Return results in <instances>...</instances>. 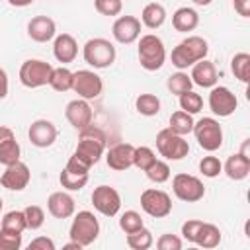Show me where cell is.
Here are the masks:
<instances>
[{
  "instance_id": "cell-7",
  "label": "cell",
  "mask_w": 250,
  "mask_h": 250,
  "mask_svg": "<svg viewBox=\"0 0 250 250\" xmlns=\"http://www.w3.org/2000/svg\"><path fill=\"white\" fill-rule=\"evenodd\" d=\"M53 64L41 59H27L20 66V82L25 88H41L49 84L53 74Z\"/></svg>"
},
{
  "instance_id": "cell-20",
  "label": "cell",
  "mask_w": 250,
  "mask_h": 250,
  "mask_svg": "<svg viewBox=\"0 0 250 250\" xmlns=\"http://www.w3.org/2000/svg\"><path fill=\"white\" fill-rule=\"evenodd\" d=\"M74 209H76V203L72 195L66 191H53L47 199V211L55 219H68L74 215Z\"/></svg>"
},
{
  "instance_id": "cell-50",
  "label": "cell",
  "mask_w": 250,
  "mask_h": 250,
  "mask_svg": "<svg viewBox=\"0 0 250 250\" xmlns=\"http://www.w3.org/2000/svg\"><path fill=\"white\" fill-rule=\"evenodd\" d=\"M10 137H16L14 131H12L10 127H6V125H0V143H4V141L10 139Z\"/></svg>"
},
{
  "instance_id": "cell-9",
  "label": "cell",
  "mask_w": 250,
  "mask_h": 250,
  "mask_svg": "<svg viewBox=\"0 0 250 250\" xmlns=\"http://www.w3.org/2000/svg\"><path fill=\"white\" fill-rule=\"evenodd\" d=\"M172 191L174 195L180 199V201H186V203H195L199 199H203L205 195V186L203 182L197 178V176H191V174H176L172 178Z\"/></svg>"
},
{
  "instance_id": "cell-41",
  "label": "cell",
  "mask_w": 250,
  "mask_h": 250,
  "mask_svg": "<svg viewBox=\"0 0 250 250\" xmlns=\"http://www.w3.org/2000/svg\"><path fill=\"white\" fill-rule=\"evenodd\" d=\"M199 172L205 178H217L223 172V162L217 156H203L199 160Z\"/></svg>"
},
{
  "instance_id": "cell-46",
  "label": "cell",
  "mask_w": 250,
  "mask_h": 250,
  "mask_svg": "<svg viewBox=\"0 0 250 250\" xmlns=\"http://www.w3.org/2000/svg\"><path fill=\"white\" fill-rule=\"evenodd\" d=\"M23 250H57L53 238L49 236H35Z\"/></svg>"
},
{
  "instance_id": "cell-1",
  "label": "cell",
  "mask_w": 250,
  "mask_h": 250,
  "mask_svg": "<svg viewBox=\"0 0 250 250\" xmlns=\"http://www.w3.org/2000/svg\"><path fill=\"white\" fill-rule=\"evenodd\" d=\"M207 53H209L207 41H205L203 37H199V35H189V37H186L184 41H180V43L172 49L170 59H172V64H174L178 70L184 72L186 68L193 66L195 62L205 61Z\"/></svg>"
},
{
  "instance_id": "cell-51",
  "label": "cell",
  "mask_w": 250,
  "mask_h": 250,
  "mask_svg": "<svg viewBox=\"0 0 250 250\" xmlns=\"http://www.w3.org/2000/svg\"><path fill=\"white\" fill-rule=\"evenodd\" d=\"M61 250H84V246H80V244H76V242H72V240H70V242H66Z\"/></svg>"
},
{
  "instance_id": "cell-18",
  "label": "cell",
  "mask_w": 250,
  "mask_h": 250,
  "mask_svg": "<svg viewBox=\"0 0 250 250\" xmlns=\"http://www.w3.org/2000/svg\"><path fill=\"white\" fill-rule=\"evenodd\" d=\"M27 35L35 43H47L57 37V25L55 20L49 16H35L27 23Z\"/></svg>"
},
{
  "instance_id": "cell-3",
  "label": "cell",
  "mask_w": 250,
  "mask_h": 250,
  "mask_svg": "<svg viewBox=\"0 0 250 250\" xmlns=\"http://www.w3.org/2000/svg\"><path fill=\"white\" fill-rule=\"evenodd\" d=\"M137 55H139V62L145 70H158L162 68L164 61H166V49H164V43L158 35L154 33H146V35H141L139 39V49H137Z\"/></svg>"
},
{
  "instance_id": "cell-29",
  "label": "cell",
  "mask_w": 250,
  "mask_h": 250,
  "mask_svg": "<svg viewBox=\"0 0 250 250\" xmlns=\"http://www.w3.org/2000/svg\"><path fill=\"white\" fill-rule=\"evenodd\" d=\"M72 78H74L72 70H68L66 66H59V68H53L49 86L57 92H68L72 90Z\"/></svg>"
},
{
  "instance_id": "cell-2",
  "label": "cell",
  "mask_w": 250,
  "mask_h": 250,
  "mask_svg": "<svg viewBox=\"0 0 250 250\" xmlns=\"http://www.w3.org/2000/svg\"><path fill=\"white\" fill-rule=\"evenodd\" d=\"M104 150H105V135L98 127L90 125L84 131H80V139L72 154L80 162H84L88 168H92L94 164L100 162V158L104 156Z\"/></svg>"
},
{
  "instance_id": "cell-14",
  "label": "cell",
  "mask_w": 250,
  "mask_h": 250,
  "mask_svg": "<svg viewBox=\"0 0 250 250\" xmlns=\"http://www.w3.org/2000/svg\"><path fill=\"white\" fill-rule=\"evenodd\" d=\"M111 35L121 45H131L141 37V20L135 16H119L111 25Z\"/></svg>"
},
{
  "instance_id": "cell-32",
  "label": "cell",
  "mask_w": 250,
  "mask_h": 250,
  "mask_svg": "<svg viewBox=\"0 0 250 250\" xmlns=\"http://www.w3.org/2000/svg\"><path fill=\"white\" fill-rule=\"evenodd\" d=\"M166 88H168L174 96L180 98L182 94H186V92L191 90V78H189L188 72L178 70V72H174V74L168 76V80H166Z\"/></svg>"
},
{
  "instance_id": "cell-25",
  "label": "cell",
  "mask_w": 250,
  "mask_h": 250,
  "mask_svg": "<svg viewBox=\"0 0 250 250\" xmlns=\"http://www.w3.org/2000/svg\"><path fill=\"white\" fill-rule=\"evenodd\" d=\"M193 244H197V248L201 250H211V248H217L221 244V230L217 225L213 223H203L195 234V240Z\"/></svg>"
},
{
  "instance_id": "cell-6",
  "label": "cell",
  "mask_w": 250,
  "mask_h": 250,
  "mask_svg": "<svg viewBox=\"0 0 250 250\" xmlns=\"http://www.w3.org/2000/svg\"><path fill=\"white\" fill-rule=\"evenodd\" d=\"M191 133L195 135L197 145L207 152H215L223 145V127L215 117H201L193 123Z\"/></svg>"
},
{
  "instance_id": "cell-34",
  "label": "cell",
  "mask_w": 250,
  "mask_h": 250,
  "mask_svg": "<svg viewBox=\"0 0 250 250\" xmlns=\"http://www.w3.org/2000/svg\"><path fill=\"white\" fill-rule=\"evenodd\" d=\"M152 242H154L152 232L148 229H145V227L141 230H137V232L127 234V246L131 250H148L152 246Z\"/></svg>"
},
{
  "instance_id": "cell-47",
  "label": "cell",
  "mask_w": 250,
  "mask_h": 250,
  "mask_svg": "<svg viewBox=\"0 0 250 250\" xmlns=\"http://www.w3.org/2000/svg\"><path fill=\"white\" fill-rule=\"evenodd\" d=\"M64 170H66V172H70V174H76V176H86L90 168H88L84 162H80V160H78V158L72 154V156L68 158V162H66Z\"/></svg>"
},
{
  "instance_id": "cell-5",
  "label": "cell",
  "mask_w": 250,
  "mask_h": 250,
  "mask_svg": "<svg viewBox=\"0 0 250 250\" xmlns=\"http://www.w3.org/2000/svg\"><path fill=\"white\" fill-rule=\"evenodd\" d=\"M68 236L72 242H76L80 246H88V244L96 242V238L100 236V223H98L96 215L92 211H78L72 219Z\"/></svg>"
},
{
  "instance_id": "cell-19",
  "label": "cell",
  "mask_w": 250,
  "mask_h": 250,
  "mask_svg": "<svg viewBox=\"0 0 250 250\" xmlns=\"http://www.w3.org/2000/svg\"><path fill=\"white\" fill-rule=\"evenodd\" d=\"M133 154H135V146L129 143H117L113 145L107 154H105V162L111 170L115 172H125L127 168L133 166Z\"/></svg>"
},
{
  "instance_id": "cell-45",
  "label": "cell",
  "mask_w": 250,
  "mask_h": 250,
  "mask_svg": "<svg viewBox=\"0 0 250 250\" xmlns=\"http://www.w3.org/2000/svg\"><path fill=\"white\" fill-rule=\"evenodd\" d=\"M201 225H203V221H199V219H188V221L182 225V236H184V240L193 242V240H195V234H197V230H199Z\"/></svg>"
},
{
  "instance_id": "cell-31",
  "label": "cell",
  "mask_w": 250,
  "mask_h": 250,
  "mask_svg": "<svg viewBox=\"0 0 250 250\" xmlns=\"http://www.w3.org/2000/svg\"><path fill=\"white\" fill-rule=\"evenodd\" d=\"M230 70L234 78H238L242 84L250 80V55L248 53H236L230 61Z\"/></svg>"
},
{
  "instance_id": "cell-43",
  "label": "cell",
  "mask_w": 250,
  "mask_h": 250,
  "mask_svg": "<svg viewBox=\"0 0 250 250\" xmlns=\"http://www.w3.org/2000/svg\"><path fill=\"white\" fill-rule=\"evenodd\" d=\"M0 250H21V234L0 229Z\"/></svg>"
},
{
  "instance_id": "cell-52",
  "label": "cell",
  "mask_w": 250,
  "mask_h": 250,
  "mask_svg": "<svg viewBox=\"0 0 250 250\" xmlns=\"http://www.w3.org/2000/svg\"><path fill=\"white\" fill-rule=\"evenodd\" d=\"M188 250H201V248H197V246H189Z\"/></svg>"
},
{
  "instance_id": "cell-35",
  "label": "cell",
  "mask_w": 250,
  "mask_h": 250,
  "mask_svg": "<svg viewBox=\"0 0 250 250\" xmlns=\"http://www.w3.org/2000/svg\"><path fill=\"white\" fill-rule=\"evenodd\" d=\"M143 227H145V221H143L141 213H137V211H133V209L125 211V213L119 217V229H121L125 234L137 232V230H141Z\"/></svg>"
},
{
  "instance_id": "cell-48",
  "label": "cell",
  "mask_w": 250,
  "mask_h": 250,
  "mask_svg": "<svg viewBox=\"0 0 250 250\" xmlns=\"http://www.w3.org/2000/svg\"><path fill=\"white\" fill-rule=\"evenodd\" d=\"M8 96V74L4 68H0V100Z\"/></svg>"
},
{
  "instance_id": "cell-28",
  "label": "cell",
  "mask_w": 250,
  "mask_h": 250,
  "mask_svg": "<svg viewBox=\"0 0 250 250\" xmlns=\"http://www.w3.org/2000/svg\"><path fill=\"white\" fill-rule=\"evenodd\" d=\"M20 156H21V148H20V143L16 141V137H10L4 143H0V164L12 166V164L20 162Z\"/></svg>"
},
{
  "instance_id": "cell-44",
  "label": "cell",
  "mask_w": 250,
  "mask_h": 250,
  "mask_svg": "<svg viewBox=\"0 0 250 250\" xmlns=\"http://www.w3.org/2000/svg\"><path fill=\"white\" fill-rule=\"evenodd\" d=\"M156 250H182V238L172 232H164L156 240Z\"/></svg>"
},
{
  "instance_id": "cell-24",
  "label": "cell",
  "mask_w": 250,
  "mask_h": 250,
  "mask_svg": "<svg viewBox=\"0 0 250 250\" xmlns=\"http://www.w3.org/2000/svg\"><path fill=\"white\" fill-rule=\"evenodd\" d=\"M223 172L230 180H234V182L244 180L250 174V158L244 156V154H240V152H236V154H232V156L227 158V162L223 164Z\"/></svg>"
},
{
  "instance_id": "cell-15",
  "label": "cell",
  "mask_w": 250,
  "mask_h": 250,
  "mask_svg": "<svg viewBox=\"0 0 250 250\" xmlns=\"http://www.w3.org/2000/svg\"><path fill=\"white\" fill-rule=\"evenodd\" d=\"M29 180H31V172H29L27 164L21 162V160L16 162V164H12V166H6V170L0 176L2 188L10 189V191H21V189H25L27 184H29Z\"/></svg>"
},
{
  "instance_id": "cell-38",
  "label": "cell",
  "mask_w": 250,
  "mask_h": 250,
  "mask_svg": "<svg viewBox=\"0 0 250 250\" xmlns=\"http://www.w3.org/2000/svg\"><path fill=\"white\" fill-rule=\"evenodd\" d=\"M23 217H25L27 229H31V230L41 229L43 223H45V211H43V207H39V205H27V207L23 209Z\"/></svg>"
},
{
  "instance_id": "cell-40",
  "label": "cell",
  "mask_w": 250,
  "mask_h": 250,
  "mask_svg": "<svg viewBox=\"0 0 250 250\" xmlns=\"http://www.w3.org/2000/svg\"><path fill=\"white\" fill-rule=\"evenodd\" d=\"M145 174H146V178H148L150 182H154V184H164V182L170 180V166H168L164 160H156Z\"/></svg>"
},
{
  "instance_id": "cell-26",
  "label": "cell",
  "mask_w": 250,
  "mask_h": 250,
  "mask_svg": "<svg viewBox=\"0 0 250 250\" xmlns=\"http://www.w3.org/2000/svg\"><path fill=\"white\" fill-rule=\"evenodd\" d=\"M141 21L148 29H158L166 21V10H164V6L158 4V2H148L143 8V12H141Z\"/></svg>"
},
{
  "instance_id": "cell-53",
  "label": "cell",
  "mask_w": 250,
  "mask_h": 250,
  "mask_svg": "<svg viewBox=\"0 0 250 250\" xmlns=\"http://www.w3.org/2000/svg\"><path fill=\"white\" fill-rule=\"evenodd\" d=\"M2 205H4V203H2V197H0V211H2Z\"/></svg>"
},
{
  "instance_id": "cell-49",
  "label": "cell",
  "mask_w": 250,
  "mask_h": 250,
  "mask_svg": "<svg viewBox=\"0 0 250 250\" xmlns=\"http://www.w3.org/2000/svg\"><path fill=\"white\" fill-rule=\"evenodd\" d=\"M234 8L240 12V16L248 18V14H250V0H244V2H234Z\"/></svg>"
},
{
  "instance_id": "cell-36",
  "label": "cell",
  "mask_w": 250,
  "mask_h": 250,
  "mask_svg": "<svg viewBox=\"0 0 250 250\" xmlns=\"http://www.w3.org/2000/svg\"><path fill=\"white\" fill-rule=\"evenodd\" d=\"M156 154L150 146H135V154H133V166H137L139 170L146 172L154 162H156Z\"/></svg>"
},
{
  "instance_id": "cell-4",
  "label": "cell",
  "mask_w": 250,
  "mask_h": 250,
  "mask_svg": "<svg viewBox=\"0 0 250 250\" xmlns=\"http://www.w3.org/2000/svg\"><path fill=\"white\" fill-rule=\"evenodd\" d=\"M82 57L94 68H107V66H111L115 62L117 53H115V45L109 39L94 37V39H88L84 43Z\"/></svg>"
},
{
  "instance_id": "cell-16",
  "label": "cell",
  "mask_w": 250,
  "mask_h": 250,
  "mask_svg": "<svg viewBox=\"0 0 250 250\" xmlns=\"http://www.w3.org/2000/svg\"><path fill=\"white\" fill-rule=\"evenodd\" d=\"M57 135H59L57 127L49 119H35L29 125V131H27V137H29L31 145L37 146V148H49L57 141Z\"/></svg>"
},
{
  "instance_id": "cell-21",
  "label": "cell",
  "mask_w": 250,
  "mask_h": 250,
  "mask_svg": "<svg viewBox=\"0 0 250 250\" xmlns=\"http://www.w3.org/2000/svg\"><path fill=\"white\" fill-rule=\"evenodd\" d=\"M189 78H191V84H197L201 88H215L217 80H219V74H217L215 64L205 59V61H199L191 66Z\"/></svg>"
},
{
  "instance_id": "cell-11",
  "label": "cell",
  "mask_w": 250,
  "mask_h": 250,
  "mask_svg": "<svg viewBox=\"0 0 250 250\" xmlns=\"http://www.w3.org/2000/svg\"><path fill=\"white\" fill-rule=\"evenodd\" d=\"M141 207L146 215L154 219H164L172 213V199L166 191L148 188L141 193Z\"/></svg>"
},
{
  "instance_id": "cell-22",
  "label": "cell",
  "mask_w": 250,
  "mask_h": 250,
  "mask_svg": "<svg viewBox=\"0 0 250 250\" xmlns=\"http://www.w3.org/2000/svg\"><path fill=\"white\" fill-rule=\"evenodd\" d=\"M53 55L62 64L72 62L76 59V55H78V43H76V39L70 33L57 35L55 41H53Z\"/></svg>"
},
{
  "instance_id": "cell-17",
  "label": "cell",
  "mask_w": 250,
  "mask_h": 250,
  "mask_svg": "<svg viewBox=\"0 0 250 250\" xmlns=\"http://www.w3.org/2000/svg\"><path fill=\"white\" fill-rule=\"evenodd\" d=\"M64 117H66V121H68L76 131H84L86 127L92 125L94 111H92V107H90L88 102L76 98V100H72V102L66 104Z\"/></svg>"
},
{
  "instance_id": "cell-10",
  "label": "cell",
  "mask_w": 250,
  "mask_h": 250,
  "mask_svg": "<svg viewBox=\"0 0 250 250\" xmlns=\"http://www.w3.org/2000/svg\"><path fill=\"white\" fill-rule=\"evenodd\" d=\"M72 74H74V78H72V90L78 94V100L90 102V100L100 98V94L104 90V82H102V78L94 70L82 68V70H76Z\"/></svg>"
},
{
  "instance_id": "cell-23",
  "label": "cell",
  "mask_w": 250,
  "mask_h": 250,
  "mask_svg": "<svg viewBox=\"0 0 250 250\" xmlns=\"http://www.w3.org/2000/svg\"><path fill=\"white\" fill-rule=\"evenodd\" d=\"M172 25L180 33L193 31L199 25V14L189 6H182L172 14Z\"/></svg>"
},
{
  "instance_id": "cell-8",
  "label": "cell",
  "mask_w": 250,
  "mask_h": 250,
  "mask_svg": "<svg viewBox=\"0 0 250 250\" xmlns=\"http://www.w3.org/2000/svg\"><path fill=\"white\" fill-rule=\"evenodd\" d=\"M156 150L166 160H182V158L188 156L189 145H188V141L184 137L172 133L166 127V129H160L158 135H156Z\"/></svg>"
},
{
  "instance_id": "cell-39",
  "label": "cell",
  "mask_w": 250,
  "mask_h": 250,
  "mask_svg": "<svg viewBox=\"0 0 250 250\" xmlns=\"http://www.w3.org/2000/svg\"><path fill=\"white\" fill-rule=\"evenodd\" d=\"M59 182L66 191H78L88 184V174L86 176H76V174H70V172L62 170L61 176H59Z\"/></svg>"
},
{
  "instance_id": "cell-13",
  "label": "cell",
  "mask_w": 250,
  "mask_h": 250,
  "mask_svg": "<svg viewBox=\"0 0 250 250\" xmlns=\"http://www.w3.org/2000/svg\"><path fill=\"white\" fill-rule=\"evenodd\" d=\"M238 100L227 86H215L209 92V109L219 117H229L236 111Z\"/></svg>"
},
{
  "instance_id": "cell-12",
  "label": "cell",
  "mask_w": 250,
  "mask_h": 250,
  "mask_svg": "<svg viewBox=\"0 0 250 250\" xmlns=\"http://www.w3.org/2000/svg\"><path fill=\"white\" fill-rule=\"evenodd\" d=\"M92 205L104 217H115L121 209V195L111 186H98L92 191Z\"/></svg>"
},
{
  "instance_id": "cell-27",
  "label": "cell",
  "mask_w": 250,
  "mask_h": 250,
  "mask_svg": "<svg viewBox=\"0 0 250 250\" xmlns=\"http://www.w3.org/2000/svg\"><path fill=\"white\" fill-rule=\"evenodd\" d=\"M193 115H189V113H186V111H174L172 115H170V125H168V129L172 131V133H176V135H180V137H186V135H189L191 131H193Z\"/></svg>"
},
{
  "instance_id": "cell-37",
  "label": "cell",
  "mask_w": 250,
  "mask_h": 250,
  "mask_svg": "<svg viewBox=\"0 0 250 250\" xmlns=\"http://www.w3.org/2000/svg\"><path fill=\"white\" fill-rule=\"evenodd\" d=\"M180 107H182V111H186L189 115H195L203 107V98L197 92L189 90V92H186V94L180 96Z\"/></svg>"
},
{
  "instance_id": "cell-42",
  "label": "cell",
  "mask_w": 250,
  "mask_h": 250,
  "mask_svg": "<svg viewBox=\"0 0 250 250\" xmlns=\"http://www.w3.org/2000/svg\"><path fill=\"white\" fill-rule=\"evenodd\" d=\"M94 8L102 16H119L123 10V2L121 0H96Z\"/></svg>"
},
{
  "instance_id": "cell-33",
  "label": "cell",
  "mask_w": 250,
  "mask_h": 250,
  "mask_svg": "<svg viewBox=\"0 0 250 250\" xmlns=\"http://www.w3.org/2000/svg\"><path fill=\"white\" fill-rule=\"evenodd\" d=\"M0 229H2V230H10V232H20V234H21V232L27 229L23 211H8V213H4Z\"/></svg>"
},
{
  "instance_id": "cell-30",
  "label": "cell",
  "mask_w": 250,
  "mask_h": 250,
  "mask_svg": "<svg viewBox=\"0 0 250 250\" xmlns=\"http://www.w3.org/2000/svg\"><path fill=\"white\" fill-rule=\"evenodd\" d=\"M135 109L145 117H152L160 111V98L154 94H139L135 100Z\"/></svg>"
}]
</instances>
